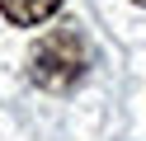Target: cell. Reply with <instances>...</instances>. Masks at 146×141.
<instances>
[{"label": "cell", "instance_id": "obj_1", "mask_svg": "<svg viewBox=\"0 0 146 141\" xmlns=\"http://www.w3.org/2000/svg\"><path fill=\"white\" fill-rule=\"evenodd\" d=\"M90 71V47L76 28H52L33 42V56H29V75L33 85L61 94L71 85H80V75Z\"/></svg>", "mask_w": 146, "mask_h": 141}, {"label": "cell", "instance_id": "obj_2", "mask_svg": "<svg viewBox=\"0 0 146 141\" xmlns=\"http://www.w3.org/2000/svg\"><path fill=\"white\" fill-rule=\"evenodd\" d=\"M57 9H61V0H0V14L10 19L14 28H38Z\"/></svg>", "mask_w": 146, "mask_h": 141}, {"label": "cell", "instance_id": "obj_3", "mask_svg": "<svg viewBox=\"0 0 146 141\" xmlns=\"http://www.w3.org/2000/svg\"><path fill=\"white\" fill-rule=\"evenodd\" d=\"M132 5H146V0H132Z\"/></svg>", "mask_w": 146, "mask_h": 141}]
</instances>
